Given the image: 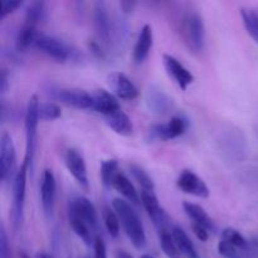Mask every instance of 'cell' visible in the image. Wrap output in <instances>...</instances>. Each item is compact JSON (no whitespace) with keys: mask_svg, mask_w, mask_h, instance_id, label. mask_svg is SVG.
Masks as SVG:
<instances>
[{"mask_svg":"<svg viewBox=\"0 0 258 258\" xmlns=\"http://www.w3.org/2000/svg\"><path fill=\"white\" fill-rule=\"evenodd\" d=\"M45 19H47V7H45V3L33 2L28 5L24 15L25 24L38 27L40 23L45 22Z\"/></svg>","mask_w":258,"mask_h":258,"instance_id":"25","label":"cell"},{"mask_svg":"<svg viewBox=\"0 0 258 258\" xmlns=\"http://www.w3.org/2000/svg\"><path fill=\"white\" fill-rule=\"evenodd\" d=\"M146 106L154 115L163 116L170 112L174 107V102L170 96L156 85L149 86L146 91Z\"/></svg>","mask_w":258,"mask_h":258,"instance_id":"11","label":"cell"},{"mask_svg":"<svg viewBox=\"0 0 258 258\" xmlns=\"http://www.w3.org/2000/svg\"><path fill=\"white\" fill-rule=\"evenodd\" d=\"M107 85L115 96L121 100L133 101L139 96L135 83L122 72H111L107 75Z\"/></svg>","mask_w":258,"mask_h":258,"instance_id":"10","label":"cell"},{"mask_svg":"<svg viewBox=\"0 0 258 258\" xmlns=\"http://www.w3.org/2000/svg\"><path fill=\"white\" fill-rule=\"evenodd\" d=\"M64 161L71 175L75 178V180L80 184L83 190L87 191L90 189V183H88L87 166H86L82 154L77 149H68L64 156Z\"/></svg>","mask_w":258,"mask_h":258,"instance_id":"12","label":"cell"},{"mask_svg":"<svg viewBox=\"0 0 258 258\" xmlns=\"http://www.w3.org/2000/svg\"><path fill=\"white\" fill-rule=\"evenodd\" d=\"M241 15L247 33L251 35L254 42L258 43V14L253 10L243 8V9H241Z\"/></svg>","mask_w":258,"mask_h":258,"instance_id":"28","label":"cell"},{"mask_svg":"<svg viewBox=\"0 0 258 258\" xmlns=\"http://www.w3.org/2000/svg\"><path fill=\"white\" fill-rule=\"evenodd\" d=\"M173 231V229H171ZM171 231L161 232L159 233V238H160V246L163 248L164 253L166 254L168 258H181V252L179 249L178 244H176L175 239H174Z\"/></svg>","mask_w":258,"mask_h":258,"instance_id":"26","label":"cell"},{"mask_svg":"<svg viewBox=\"0 0 258 258\" xmlns=\"http://www.w3.org/2000/svg\"><path fill=\"white\" fill-rule=\"evenodd\" d=\"M93 249H95V258H107L106 244L101 237H96L95 242H93Z\"/></svg>","mask_w":258,"mask_h":258,"instance_id":"37","label":"cell"},{"mask_svg":"<svg viewBox=\"0 0 258 258\" xmlns=\"http://www.w3.org/2000/svg\"><path fill=\"white\" fill-rule=\"evenodd\" d=\"M115 257L116 258H134L130 253H127V252L125 251H116Z\"/></svg>","mask_w":258,"mask_h":258,"instance_id":"41","label":"cell"},{"mask_svg":"<svg viewBox=\"0 0 258 258\" xmlns=\"http://www.w3.org/2000/svg\"><path fill=\"white\" fill-rule=\"evenodd\" d=\"M38 32L37 27L30 24L23 25L19 29L17 34V39H15V48H17V52H24L28 48L32 47L35 44V40L38 38Z\"/></svg>","mask_w":258,"mask_h":258,"instance_id":"24","label":"cell"},{"mask_svg":"<svg viewBox=\"0 0 258 258\" xmlns=\"http://www.w3.org/2000/svg\"><path fill=\"white\" fill-rule=\"evenodd\" d=\"M68 214L80 218L81 221L85 222L92 231L97 228V211H96L92 202H91L90 199L86 198V197H76L72 201H70V204H68Z\"/></svg>","mask_w":258,"mask_h":258,"instance_id":"9","label":"cell"},{"mask_svg":"<svg viewBox=\"0 0 258 258\" xmlns=\"http://www.w3.org/2000/svg\"><path fill=\"white\" fill-rule=\"evenodd\" d=\"M34 45L40 52L57 62H67L72 59L76 53V50H73L72 47H70L67 43L53 35L39 34Z\"/></svg>","mask_w":258,"mask_h":258,"instance_id":"6","label":"cell"},{"mask_svg":"<svg viewBox=\"0 0 258 258\" xmlns=\"http://www.w3.org/2000/svg\"><path fill=\"white\" fill-rule=\"evenodd\" d=\"M218 252L224 258H238V252H237L236 247L224 239H222L218 243Z\"/></svg>","mask_w":258,"mask_h":258,"instance_id":"34","label":"cell"},{"mask_svg":"<svg viewBox=\"0 0 258 258\" xmlns=\"http://www.w3.org/2000/svg\"><path fill=\"white\" fill-rule=\"evenodd\" d=\"M93 24H95L96 34L101 43L105 45L110 44L111 37H112V24H111V18L105 3L98 2L95 4Z\"/></svg>","mask_w":258,"mask_h":258,"instance_id":"15","label":"cell"},{"mask_svg":"<svg viewBox=\"0 0 258 258\" xmlns=\"http://www.w3.org/2000/svg\"><path fill=\"white\" fill-rule=\"evenodd\" d=\"M191 229H193L194 234L197 236V238L202 242H207L209 238V231L206 228V227L201 226V224L191 223Z\"/></svg>","mask_w":258,"mask_h":258,"instance_id":"38","label":"cell"},{"mask_svg":"<svg viewBox=\"0 0 258 258\" xmlns=\"http://www.w3.org/2000/svg\"><path fill=\"white\" fill-rule=\"evenodd\" d=\"M17 153L12 135L7 131L0 138V180L8 183L10 179L17 175Z\"/></svg>","mask_w":258,"mask_h":258,"instance_id":"7","label":"cell"},{"mask_svg":"<svg viewBox=\"0 0 258 258\" xmlns=\"http://www.w3.org/2000/svg\"><path fill=\"white\" fill-rule=\"evenodd\" d=\"M8 87H9V77H8L7 71H2V76H0V92L2 95H5L8 91Z\"/></svg>","mask_w":258,"mask_h":258,"instance_id":"39","label":"cell"},{"mask_svg":"<svg viewBox=\"0 0 258 258\" xmlns=\"http://www.w3.org/2000/svg\"><path fill=\"white\" fill-rule=\"evenodd\" d=\"M163 62L169 77H170L181 90L185 91L186 88L193 83L194 76L191 75L190 71H189L178 58H175L171 54H164Z\"/></svg>","mask_w":258,"mask_h":258,"instance_id":"13","label":"cell"},{"mask_svg":"<svg viewBox=\"0 0 258 258\" xmlns=\"http://www.w3.org/2000/svg\"><path fill=\"white\" fill-rule=\"evenodd\" d=\"M121 8L123 9V12L125 13H130L131 10H133V8L135 7V3H131V2H123L121 3Z\"/></svg>","mask_w":258,"mask_h":258,"instance_id":"40","label":"cell"},{"mask_svg":"<svg viewBox=\"0 0 258 258\" xmlns=\"http://www.w3.org/2000/svg\"><path fill=\"white\" fill-rule=\"evenodd\" d=\"M254 244H256V246L258 247V241H254Z\"/></svg>","mask_w":258,"mask_h":258,"instance_id":"44","label":"cell"},{"mask_svg":"<svg viewBox=\"0 0 258 258\" xmlns=\"http://www.w3.org/2000/svg\"><path fill=\"white\" fill-rule=\"evenodd\" d=\"M130 171L133 174L134 179L138 181L143 190L155 191V184H154L153 179L149 175L148 171H145L140 165H136V164H131Z\"/></svg>","mask_w":258,"mask_h":258,"instance_id":"27","label":"cell"},{"mask_svg":"<svg viewBox=\"0 0 258 258\" xmlns=\"http://www.w3.org/2000/svg\"><path fill=\"white\" fill-rule=\"evenodd\" d=\"M62 116V110L57 103L44 102L39 106V118L44 121L57 120Z\"/></svg>","mask_w":258,"mask_h":258,"instance_id":"32","label":"cell"},{"mask_svg":"<svg viewBox=\"0 0 258 258\" xmlns=\"http://www.w3.org/2000/svg\"><path fill=\"white\" fill-rule=\"evenodd\" d=\"M117 168L118 161L116 159H108L101 164V179H102V184L106 188L112 186V180L117 173Z\"/></svg>","mask_w":258,"mask_h":258,"instance_id":"31","label":"cell"},{"mask_svg":"<svg viewBox=\"0 0 258 258\" xmlns=\"http://www.w3.org/2000/svg\"><path fill=\"white\" fill-rule=\"evenodd\" d=\"M173 233L174 239H175L176 244H178L179 249H180L181 254H183L185 258H201L199 256L198 251H197L196 246L194 243L191 242V239L189 238V236L186 234V232L184 231L183 228L178 226H174L173 227Z\"/></svg>","mask_w":258,"mask_h":258,"instance_id":"23","label":"cell"},{"mask_svg":"<svg viewBox=\"0 0 258 258\" xmlns=\"http://www.w3.org/2000/svg\"><path fill=\"white\" fill-rule=\"evenodd\" d=\"M153 28H151V25L145 24L141 28L138 40H136V44L134 47L133 58L136 64H143L145 62L146 58L150 54L151 48H153Z\"/></svg>","mask_w":258,"mask_h":258,"instance_id":"18","label":"cell"},{"mask_svg":"<svg viewBox=\"0 0 258 258\" xmlns=\"http://www.w3.org/2000/svg\"><path fill=\"white\" fill-rule=\"evenodd\" d=\"M183 208L186 216L190 218V221H193V223L201 224V226L206 227L208 231H216V224L213 223L208 213L204 211V208H202L199 204L191 203V202H184Z\"/></svg>","mask_w":258,"mask_h":258,"instance_id":"21","label":"cell"},{"mask_svg":"<svg viewBox=\"0 0 258 258\" xmlns=\"http://www.w3.org/2000/svg\"><path fill=\"white\" fill-rule=\"evenodd\" d=\"M19 258H32L29 256V254L27 253V252L25 251H20V253H19Z\"/></svg>","mask_w":258,"mask_h":258,"instance_id":"42","label":"cell"},{"mask_svg":"<svg viewBox=\"0 0 258 258\" xmlns=\"http://www.w3.org/2000/svg\"><path fill=\"white\" fill-rule=\"evenodd\" d=\"M140 258H154V257L150 256V254H143Z\"/></svg>","mask_w":258,"mask_h":258,"instance_id":"43","label":"cell"},{"mask_svg":"<svg viewBox=\"0 0 258 258\" xmlns=\"http://www.w3.org/2000/svg\"><path fill=\"white\" fill-rule=\"evenodd\" d=\"M221 145L223 146L224 153L228 154L229 158L233 160H241L247 153V144L243 135L234 131L228 133L224 138H222Z\"/></svg>","mask_w":258,"mask_h":258,"instance_id":"19","label":"cell"},{"mask_svg":"<svg viewBox=\"0 0 258 258\" xmlns=\"http://www.w3.org/2000/svg\"><path fill=\"white\" fill-rule=\"evenodd\" d=\"M55 188H57V183H55L54 174L49 169H45L43 173L42 184H40V202H42V208L47 219H52L53 217Z\"/></svg>","mask_w":258,"mask_h":258,"instance_id":"14","label":"cell"},{"mask_svg":"<svg viewBox=\"0 0 258 258\" xmlns=\"http://www.w3.org/2000/svg\"><path fill=\"white\" fill-rule=\"evenodd\" d=\"M178 188L186 194H191L198 198L206 199L209 197V188L204 183L203 179L199 178L196 173L191 170H183L179 175Z\"/></svg>","mask_w":258,"mask_h":258,"instance_id":"16","label":"cell"},{"mask_svg":"<svg viewBox=\"0 0 258 258\" xmlns=\"http://www.w3.org/2000/svg\"><path fill=\"white\" fill-rule=\"evenodd\" d=\"M222 239L229 242L231 244H233L236 248H243L246 249L247 246H248V242L247 239L239 233L237 229L234 228H226L223 232H222Z\"/></svg>","mask_w":258,"mask_h":258,"instance_id":"33","label":"cell"},{"mask_svg":"<svg viewBox=\"0 0 258 258\" xmlns=\"http://www.w3.org/2000/svg\"><path fill=\"white\" fill-rule=\"evenodd\" d=\"M68 221H70V224L71 227H72L73 232H75L87 246H91V243H92V234H91V231H92V229H91L85 222L81 221L80 218H77V217L75 216H71V214H68Z\"/></svg>","mask_w":258,"mask_h":258,"instance_id":"29","label":"cell"},{"mask_svg":"<svg viewBox=\"0 0 258 258\" xmlns=\"http://www.w3.org/2000/svg\"><path fill=\"white\" fill-rule=\"evenodd\" d=\"M39 98L37 95H33L29 98L25 111V156L23 163L27 164L32 169L34 161L35 150H37V135L38 123H39Z\"/></svg>","mask_w":258,"mask_h":258,"instance_id":"3","label":"cell"},{"mask_svg":"<svg viewBox=\"0 0 258 258\" xmlns=\"http://www.w3.org/2000/svg\"><path fill=\"white\" fill-rule=\"evenodd\" d=\"M188 128V121L183 116H173L168 123H156L148 131L149 141H168L180 138Z\"/></svg>","mask_w":258,"mask_h":258,"instance_id":"8","label":"cell"},{"mask_svg":"<svg viewBox=\"0 0 258 258\" xmlns=\"http://www.w3.org/2000/svg\"><path fill=\"white\" fill-rule=\"evenodd\" d=\"M22 2H3L2 3V10H0V17L4 19L7 15L14 13L18 8L22 7Z\"/></svg>","mask_w":258,"mask_h":258,"instance_id":"36","label":"cell"},{"mask_svg":"<svg viewBox=\"0 0 258 258\" xmlns=\"http://www.w3.org/2000/svg\"><path fill=\"white\" fill-rule=\"evenodd\" d=\"M113 211L117 213L126 236L136 249H144L146 246V234L144 224L135 209L128 202L115 198L112 202Z\"/></svg>","mask_w":258,"mask_h":258,"instance_id":"1","label":"cell"},{"mask_svg":"<svg viewBox=\"0 0 258 258\" xmlns=\"http://www.w3.org/2000/svg\"><path fill=\"white\" fill-rule=\"evenodd\" d=\"M102 216L105 227L108 233H110V236L112 238H117L118 234H120V218H118L117 213L111 208H108V207H105Z\"/></svg>","mask_w":258,"mask_h":258,"instance_id":"30","label":"cell"},{"mask_svg":"<svg viewBox=\"0 0 258 258\" xmlns=\"http://www.w3.org/2000/svg\"><path fill=\"white\" fill-rule=\"evenodd\" d=\"M180 34L190 52L201 53L206 44V27L203 18L197 12H186L181 18Z\"/></svg>","mask_w":258,"mask_h":258,"instance_id":"2","label":"cell"},{"mask_svg":"<svg viewBox=\"0 0 258 258\" xmlns=\"http://www.w3.org/2000/svg\"><path fill=\"white\" fill-rule=\"evenodd\" d=\"M45 93L50 100L58 101L71 107L78 110H91L92 107V96L90 92L81 88H66L58 87L55 85H49L45 88Z\"/></svg>","mask_w":258,"mask_h":258,"instance_id":"4","label":"cell"},{"mask_svg":"<svg viewBox=\"0 0 258 258\" xmlns=\"http://www.w3.org/2000/svg\"><path fill=\"white\" fill-rule=\"evenodd\" d=\"M91 96H92V107H91V110L101 113L105 117L112 115L116 111L121 110L120 103H118L115 95L103 90V88L95 90L93 92H91Z\"/></svg>","mask_w":258,"mask_h":258,"instance_id":"17","label":"cell"},{"mask_svg":"<svg viewBox=\"0 0 258 258\" xmlns=\"http://www.w3.org/2000/svg\"><path fill=\"white\" fill-rule=\"evenodd\" d=\"M106 123L108 125V127L112 128L116 134L121 136H130L134 131L133 121L131 118L123 112L122 110L116 111L112 115L105 117Z\"/></svg>","mask_w":258,"mask_h":258,"instance_id":"22","label":"cell"},{"mask_svg":"<svg viewBox=\"0 0 258 258\" xmlns=\"http://www.w3.org/2000/svg\"><path fill=\"white\" fill-rule=\"evenodd\" d=\"M112 188L116 189L120 194H122L128 202H131L135 206H139L140 204V196H139L138 190L134 186V184L131 183L130 179L125 175L121 171H117L112 180Z\"/></svg>","mask_w":258,"mask_h":258,"instance_id":"20","label":"cell"},{"mask_svg":"<svg viewBox=\"0 0 258 258\" xmlns=\"http://www.w3.org/2000/svg\"><path fill=\"white\" fill-rule=\"evenodd\" d=\"M0 258H10L9 239H8V234L4 226H2V228H0Z\"/></svg>","mask_w":258,"mask_h":258,"instance_id":"35","label":"cell"},{"mask_svg":"<svg viewBox=\"0 0 258 258\" xmlns=\"http://www.w3.org/2000/svg\"><path fill=\"white\" fill-rule=\"evenodd\" d=\"M29 171V166L25 163L22 164L17 175L13 179V223L15 231H19L24 217V203H25V190H27V174Z\"/></svg>","mask_w":258,"mask_h":258,"instance_id":"5","label":"cell"}]
</instances>
